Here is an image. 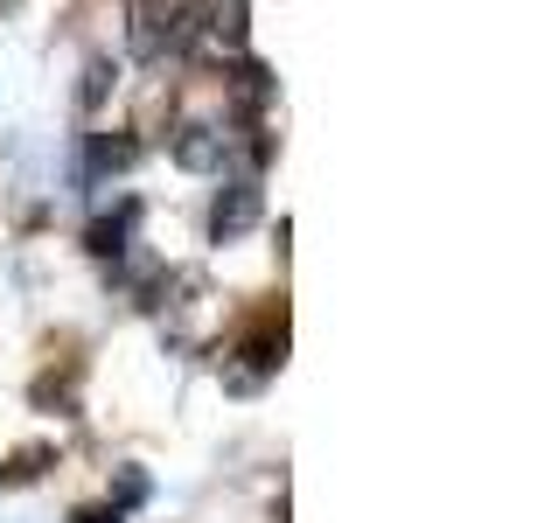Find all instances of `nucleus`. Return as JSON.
I'll use <instances>...</instances> for the list:
<instances>
[{
    "mask_svg": "<svg viewBox=\"0 0 558 523\" xmlns=\"http://www.w3.org/2000/svg\"><path fill=\"white\" fill-rule=\"evenodd\" d=\"M174 161H182V168H223V133L189 126L182 139H174Z\"/></svg>",
    "mask_w": 558,
    "mask_h": 523,
    "instance_id": "f03ea898",
    "label": "nucleus"
},
{
    "mask_svg": "<svg viewBox=\"0 0 558 523\" xmlns=\"http://www.w3.org/2000/svg\"><path fill=\"white\" fill-rule=\"evenodd\" d=\"M77 523H119V510H92V516H77Z\"/></svg>",
    "mask_w": 558,
    "mask_h": 523,
    "instance_id": "7ed1b4c3",
    "label": "nucleus"
},
{
    "mask_svg": "<svg viewBox=\"0 0 558 523\" xmlns=\"http://www.w3.org/2000/svg\"><path fill=\"white\" fill-rule=\"evenodd\" d=\"M252 217H258V188H252V182H231V188L217 196V209H209V231H217V238H238Z\"/></svg>",
    "mask_w": 558,
    "mask_h": 523,
    "instance_id": "f257e3e1",
    "label": "nucleus"
}]
</instances>
